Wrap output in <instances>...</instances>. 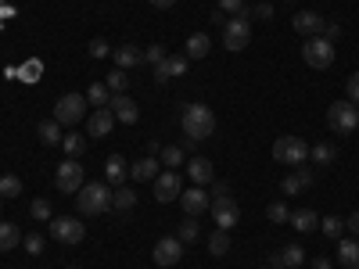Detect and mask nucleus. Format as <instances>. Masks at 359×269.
<instances>
[{
    "label": "nucleus",
    "mask_w": 359,
    "mask_h": 269,
    "mask_svg": "<svg viewBox=\"0 0 359 269\" xmlns=\"http://www.w3.org/2000/svg\"><path fill=\"white\" fill-rule=\"evenodd\" d=\"M180 126H184V137L191 140H205L216 133V115L208 104H187L184 115H180Z\"/></svg>",
    "instance_id": "f257e3e1"
},
{
    "label": "nucleus",
    "mask_w": 359,
    "mask_h": 269,
    "mask_svg": "<svg viewBox=\"0 0 359 269\" xmlns=\"http://www.w3.org/2000/svg\"><path fill=\"white\" fill-rule=\"evenodd\" d=\"M76 205L83 216H104L111 208V187L108 184H83L76 194Z\"/></svg>",
    "instance_id": "f03ea898"
},
{
    "label": "nucleus",
    "mask_w": 359,
    "mask_h": 269,
    "mask_svg": "<svg viewBox=\"0 0 359 269\" xmlns=\"http://www.w3.org/2000/svg\"><path fill=\"white\" fill-rule=\"evenodd\" d=\"M248 18H252L248 8H245L241 15L226 18V25H223V47H226V50L241 54V50L248 47V40H252V22H248Z\"/></svg>",
    "instance_id": "7ed1b4c3"
},
{
    "label": "nucleus",
    "mask_w": 359,
    "mask_h": 269,
    "mask_svg": "<svg viewBox=\"0 0 359 269\" xmlns=\"http://www.w3.org/2000/svg\"><path fill=\"white\" fill-rule=\"evenodd\" d=\"M327 126H331L334 133H352L359 126V108L345 97V101H334L331 108H327Z\"/></svg>",
    "instance_id": "20e7f679"
},
{
    "label": "nucleus",
    "mask_w": 359,
    "mask_h": 269,
    "mask_svg": "<svg viewBox=\"0 0 359 269\" xmlns=\"http://www.w3.org/2000/svg\"><path fill=\"white\" fill-rule=\"evenodd\" d=\"M273 158H277L280 165H306L309 144H306L302 137H280V140L273 144Z\"/></svg>",
    "instance_id": "39448f33"
},
{
    "label": "nucleus",
    "mask_w": 359,
    "mask_h": 269,
    "mask_svg": "<svg viewBox=\"0 0 359 269\" xmlns=\"http://www.w3.org/2000/svg\"><path fill=\"white\" fill-rule=\"evenodd\" d=\"M208 208H212V219L219 230H233L237 223H241V208H237V201L226 194H212V201H208Z\"/></svg>",
    "instance_id": "423d86ee"
},
{
    "label": "nucleus",
    "mask_w": 359,
    "mask_h": 269,
    "mask_svg": "<svg viewBox=\"0 0 359 269\" xmlns=\"http://www.w3.org/2000/svg\"><path fill=\"white\" fill-rule=\"evenodd\" d=\"M302 57L309 69H331L334 65V43L323 40V36H309L302 47Z\"/></svg>",
    "instance_id": "0eeeda50"
},
{
    "label": "nucleus",
    "mask_w": 359,
    "mask_h": 269,
    "mask_svg": "<svg viewBox=\"0 0 359 269\" xmlns=\"http://www.w3.org/2000/svg\"><path fill=\"white\" fill-rule=\"evenodd\" d=\"M83 115H86V97H83V94L57 97V104H54V123H57V126H76Z\"/></svg>",
    "instance_id": "6e6552de"
},
{
    "label": "nucleus",
    "mask_w": 359,
    "mask_h": 269,
    "mask_svg": "<svg viewBox=\"0 0 359 269\" xmlns=\"http://www.w3.org/2000/svg\"><path fill=\"white\" fill-rule=\"evenodd\" d=\"M47 230H50L54 241H62V244H79L83 237H86V226L76 216H57V219L47 223Z\"/></svg>",
    "instance_id": "1a4fd4ad"
},
{
    "label": "nucleus",
    "mask_w": 359,
    "mask_h": 269,
    "mask_svg": "<svg viewBox=\"0 0 359 269\" xmlns=\"http://www.w3.org/2000/svg\"><path fill=\"white\" fill-rule=\"evenodd\" d=\"M54 187L62 191V194H79V187H83V165H79V158H69V162L57 165Z\"/></svg>",
    "instance_id": "9d476101"
},
{
    "label": "nucleus",
    "mask_w": 359,
    "mask_h": 269,
    "mask_svg": "<svg viewBox=\"0 0 359 269\" xmlns=\"http://www.w3.org/2000/svg\"><path fill=\"white\" fill-rule=\"evenodd\" d=\"M180 194H184V179H180L176 169H165V172L155 176V198H158L162 205H165V201H176Z\"/></svg>",
    "instance_id": "9b49d317"
},
{
    "label": "nucleus",
    "mask_w": 359,
    "mask_h": 269,
    "mask_svg": "<svg viewBox=\"0 0 359 269\" xmlns=\"http://www.w3.org/2000/svg\"><path fill=\"white\" fill-rule=\"evenodd\" d=\"M151 258L162 269H172L180 258H184V241H180V237H162V241L155 244V251H151Z\"/></svg>",
    "instance_id": "f8f14e48"
},
{
    "label": "nucleus",
    "mask_w": 359,
    "mask_h": 269,
    "mask_svg": "<svg viewBox=\"0 0 359 269\" xmlns=\"http://www.w3.org/2000/svg\"><path fill=\"white\" fill-rule=\"evenodd\" d=\"M187 69H191V57L187 54H165V62L155 65V83L180 79V76H187Z\"/></svg>",
    "instance_id": "ddd939ff"
},
{
    "label": "nucleus",
    "mask_w": 359,
    "mask_h": 269,
    "mask_svg": "<svg viewBox=\"0 0 359 269\" xmlns=\"http://www.w3.org/2000/svg\"><path fill=\"white\" fill-rule=\"evenodd\" d=\"M208 201H212V198H208L205 187H184V194H180V208H184L187 216H194V219L201 212H208Z\"/></svg>",
    "instance_id": "4468645a"
},
{
    "label": "nucleus",
    "mask_w": 359,
    "mask_h": 269,
    "mask_svg": "<svg viewBox=\"0 0 359 269\" xmlns=\"http://www.w3.org/2000/svg\"><path fill=\"white\" fill-rule=\"evenodd\" d=\"M108 108H111V115H115V123H126V126H133L137 118H140L137 101H133V97H126V94H111Z\"/></svg>",
    "instance_id": "2eb2a0df"
},
{
    "label": "nucleus",
    "mask_w": 359,
    "mask_h": 269,
    "mask_svg": "<svg viewBox=\"0 0 359 269\" xmlns=\"http://www.w3.org/2000/svg\"><path fill=\"white\" fill-rule=\"evenodd\" d=\"M291 25H294V33H298V36H306V40L323 33V18H320L316 11H298V15L291 18Z\"/></svg>",
    "instance_id": "dca6fc26"
},
{
    "label": "nucleus",
    "mask_w": 359,
    "mask_h": 269,
    "mask_svg": "<svg viewBox=\"0 0 359 269\" xmlns=\"http://www.w3.org/2000/svg\"><path fill=\"white\" fill-rule=\"evenodd\" d=\"M111 126H115V115H111V108H94V115L86 118V130H90V137H108L111 133Z\"/></svg>",
    "instance_id": "f3484780"
},
{
    "label": "nucleus",
    "mask_w": 359,
    "mask_h": 269,
    "mask_svg": "<svg viewBox=\"0 0 359 269\" xmlns=\"http://www.w3.org/2000/svg\"><path fill=\"white\" fill-rule=\"evenodd\" d=\"M187 176H191L194 187H208L216 179V169H212V162H208V158H191L187 162Z\"/></svg>",
    "instance_id": "a211bd4d"
},
{
    "label": "nucleus",
    "mask_w": 359,
    "mask_h": 269,
    "mask_svg": "<svg viewBox=\"0 0 359 269\" xmlns=\"http://www.w3.org/2000/svg\"><path fill=\"white\" fill-rule=\"evenodd\" d=\"M111 57H115V69H123V72H130V69L144 65V50H140V47H133V43H123L118 50H111Z\"/></svg>",
    "instance_id": "6ab92c4d"
},
{
    "label": "nucleus",
    "mask_w": 359,
    "mask_h": 269,
    "mask_svg": "<svg viewBox=\"0 0 359 269\" xmlns=\"http://www.w3.org/2000/svg\"><path fill=\"white\" fill-rule=\"evenodd\" d=\"M158 158L155 155H147V158H140V162H133L130 165V176L133 179H140V184H155V176H158Z\"/></svg>",
    "instance_id": "aec40b11"
},
{
    "label": "nucleus",
    "mask_w": 359,
    "mask_h": 269,
    "mask_svg": "<svg viewBox=\"0 0 359 269\" xmlns=\"http://www.w3.org/2000/svg\"><path fill=\"white\" fill-rule=\"evenodd\" d=\"M338 262L345 269H359V237H341L338 241Z\"/></svg>",
    "instance_id": "412c9836"
},
{
    "label": "nucleus",
    "mask_w": 359,
    "mask_h": 269,
    "mask_svg": "<svg viewBox=\"0 0 359 269\" xmlns=\"http://www.w3.org/2000/svg\"><path fill=\"white\" fill-rule=\"evenodd\" d=\"M130 176V162L123 158V155H111L108 162H104V179L108 184H115V187H123V179Z\"/></svg>",
    "instance_id": "4be33fe9"
},
{
    "label": "nucleus",
    "mask_w": 359,
    "mask_h": 269,
    "mask_svg": "<svg viewBox=\"0 0 359 269\" xmlns=\"http://www.w3.org/2000/svg\"><path fill=\"white\" fill-rule=\"evenodd\" d=\"M298 233H313L316 226H320V216L313 212V208H298V212H291V219H287Z\"/></svg>",
    "instance_id": "5701e85b"
},
{
    "label": "nucleus",
    "mask_w": 359,
    "mask_h": 269,
    "mask_svg": "<svg viewBox=\"0 0 359 269\" xmlns=\"http://www.w3.org/2000/svg\"><path fill=\"white\" fill-rule=\"evenodd\" d=\"M208 50H212V36L208 33H194L187 40V57L191 62H201V57H208Z\"/></svg>",
    "instance_id": "b1692460"
},
{
    "label": "nucleus",
    "mask_w": 359,
    "mask_h": 269,
    "mask_svg": "<svg viewBox=\"0 0 359 269\" xmlns=\"http://www.w3.org/2000/svg\"><path fill=\"white\" fill-rule=\"evenodd\" d=\"M36 137H40V144H43V147H57L65 133H62V126H57L54 118H47V123H40V126H36Z\"/></svg>",
    "instance_id": "393cba45"
},
{
    "label": "nucleus",
    "mask_w": 359,
    "mask_h": 269,
    "mask_svg": "<svg viewBox=\"0 0 359 269\" xmlns=\"http://www.w3.org/2000/svg\"><path fill=\"white\" fill-rule=\"evenodd\" d=\"M22 244V230L15 223H0V251H15Z\"/></svg>",
    "instance_id": "a878e982"
},
{
    "label": "nucleus",
    "mask_w": 359,
    "mask_h": 269,
    "mask_svg": "<svg viewBox=\"0 0 359 269\" xmlns=\"http://www.w3.org/2000/svg\"><path fill=\"white\" fill-rule=\"evenodd\" d=\"M277 258H280V269H298L306 262V248H298V244H287L284 251H277Z\"/></svg>",
    "instance_id": "bb28decb"
},
{
    "label": "nucleus",
    "mask_w": 359,
    "mask_h": 269,
    "mask_svg": "<svg viewBox=\"0 0 359 269\" xmlns=\"http://www.w3.org/2000/svg\"><path fill=\"white\" fill-rule=\"evenodd\" d=\"M309 158H313V165H323V169H327V165H331V162L338 158V151H334L331 144H323V140H320V144H313V147H309Z\"/></svg>",
    "instance_id": "cd10ccee"
},
{
    "label": "nucleus",
    "mask_w": 359,
    "mask_h": 269,
    "mask_svg": "<svg viewBox=\"0 0 359 269\" xmlns=\"http://www.w3.org/2000/svg\"><path fill=\"white\" fill-rule=\"evenodd\" d=\"M226 251H230V230H216V233H208V255L223 258Z\"/></svg>",
    "instance_id": "c85d7f7f"
},
{
    "label": "nucleus",
    "mask_w": 359,
    "mask_h": 269,
    "mask_svg": "<svg viewBox=\"0 0 359 269\" xmlns=\"http://www.w3.org/2000/svg\"><path fill=\"white\" fill-rule=\"evenodd\" d=\"M133 205H137V191H130V187H115V191H111V208H118V212H130Z\"/></svg>",
    "instance_id": "c756f323"
},
{
    "label": "nucleus",
    "mask_w": 359,
    "mask_h": 269,
    "mask_svg": "<svg viewBox=\"0 0 359 269\" xmlns=\"http://www.w3.org/2000/svg\"><path fill=\"white\" fill-rule=\"evenodd\" d=\"M108 101H111V90H108L104 83H90V90H86V104L108 108Z\"/></svg>",
    "instance_id": "7c9ffc66"
},
{
    "label": "nucleus",
    "mask_w": 359,
    "mask_h": 269,
    "mask_svg": "<svg viewBox=\"0 0 359 269\" xmlns=\"http://www.w3.org/2000/svg\"><path fill=\"white\" fill-rule=\"evenodd\" d=\"M62 147H65V155H69V158H79V155L86 151V137H79V133H65V137H62Z\"/></svg>",
    "instance_id": "2f4dec72"
},
{
    "label": "nucleus",
    "mask_w": 359,
    "mask_h": 269,
    "mask_svg": "<svg viewBox=\"0 0 359 269\" xmlns=\"http://www.w3.org/2000/svg\"><path fill=\"white\" fill-rule=\"evenodd\" d=\"M158 155H162V165L176 169V165H184V155H187V151H184V147H180V144H169V147H162Z\"/></svg>",
    "instance_id": "473e14b6"
},
{
    "label": "nucleus",
    "mask_w": 359,
    "mask_h": 269,
    "mask_svg": "<svg viewBox=\"0 0 359 269\" xmlns=\"http://www.w3.org/2000/svg\"><path fill=\"white\" fill-rule=\"evenodd\" d=\"M176 237H180L184 244H194L198 237H201V230H198V219H194V216H187L184 223H180V233H176Z\"/></svg>",
    "instance_id": "72a5a7b5"
},
{
    "label": "nucleus",
    "mask_w": 359,
    "mask_h": 269,
    "mask_svg": "<svg viewBox=\"0 0 359 269\" xmlns=\"http://www.w3.org/2000/svg\"><path fill=\"white\" fill-rule=\"evenodd\" d=\"M18 194H22V179L15 172L0 176V198H18Z\"/></svg>",
    "instance_id": "f704fd0d"
},
{
    "label": "nucleus",
    "mask_w": 359,
    "mask_h": 269,
    "mask_svg": "<svg viewBox=\"0 0 359 269\" xmlns=\"http://www.w3.org/2000/svg\"><path fill=\"white\" fill-rule=\"evenodd\" d=\"M104 86L111 90V94H126L130 79H126V72H123V69H115V72H108V76H104Z\"/></svg>",
    "instance_id": "c9c22d12"
},
{
    "label": "nucleus",
    "mask_w": 359,
    "mask_h": 269,
    "mask_svg": "<svg viewBox=\"0 0 359 269\" xmlns=\"http://www.w3.org/2000/svg\"><path fill=\"white\" fill-rule=\"evenodd\" d=\"M29 216H33L36 223H50V219H54V212H50V201L36 198L33 205H29Z\"/></svg>",
    "instance_id": "e433bc0d"
},
{
    "label": "nucleus",
    "mask_w": 359,
    "mask_h": 269,
    "mask_svg": "<svg viewBox=\"0 0 359 269\" xmlns=\"http://www.w3.org/2000/svg\"><path fill=\"white\" fill-rule=\"evenodd\" d=\"M320 230H323L327 237H334V241H341V233H345V219L327 216V219H320Z\"/></svg>",
    "instance_id": "4c0bfd02"
},
{
    "label": "nucleus",
    "mask_w": 359,
    "mask_h": 269,
    "mask_svg": "<svg viewBox=\"0 0 359 269\" xmlns=\"http://www.w3.org/2000/svg\"><path fill=\"white\" fill-rule=\"evenodd\" d=\"M266 219L269 223H287L291 219V208L284 201H273V205H266Z\"/></svg>",
    "instance_id": "58836bf2"
},
{
    "label": "nucleus",
    "mask_w": 359,
    "mask_h": 269,
    "mask_svg": "<svg viewBox=\"0 0 359 269\" xmlns=\"http://www.w3.org/2000/svg\"><path fill=\"white\" fill-rule=\"evenodd\" d=\"M40 72H43V65L36 62V57H29V62L18 69V76H22L25 83H36V79H40Z\"/></svg>",
    "instance_id": "ea45409f"
},
{
    "label": "nucleus",
    "mask_w": 359,
    "mask_h": 269,
    "mask_svg": "<svg viewBox=\"0 0 359 269\" xmlns=\"http://www.w3.org/2000/svg\"><path fill=\"white\" fill-rule=\"evenodd\" d=\"M22 244H25L29 255H43V237H40V233H25V237H22Z\"/></svg>",
    "instance_id": "a19ab883"
},
{
    "label": "nucleus",
    "mask_w": 359,
    "mask_h": 269,
    "mask_svg": "<svg viewBox=\"0 0 359 269\" xmlns=\"http://www.w3.org/2000/svg\"><path fill=\"white\" fill-rule=\"evenodd\" d=\"M162 62H165V47L155 43V47H147V50H144V65H162Z\"/></svg>",
    "instance_id": "79ce46f5"
},
{
    "label": "nucleus",
    "mask_w": 359,
    "mask_h": 269,
    "mask_svg": "<svg viewBox=\"0 0 359 269\" xmlns=\"http://www.w3.org/2000/svg\"><path fill=\"white\" fill-rule=\"evenodd\" d=\"M280 191H284V194H302L306 187H302V179H298V176L291 172V176H284V184H280Z\"/></svg>",
    "instance_id": "37998d69"
},
{
    "label": "nucleus",
    "mask_w": 359,
    "mask_h": 269,
    "mask_svg": "<svg viewBox=\"0 0 359 269\" xmlns=\"http://www.w3.org/2000/svg\"><path fill=\"white\" fill-rule=\"evenodd\" d=\"M345 94H348V101H352V104H359V72H352V76H348Z\"/></svg>",
    "instance_id": "c03bdc74"
},
{
    "label": "nucleus",
    "mask_w": 359,
    "mask_h": 269,
    "mask_svg": "<svg viewBox=\"0 0 359 269\" xmlns=\"http://www.w3.org/2000/svg\"><path fill=\"white\" fill-rule=\"evenodd\" d=\"M294 176L302 179V187H313V184H316V172H313L309 165H294Z\"/></svg>",
    "instance_id": "a18cd8bd"
},
{
    "label": "nucleus",
    "mask_w": 359,
    "mask_h": 269,
    "mask_svg": "<svg viewBox=\"0 0 359 269\" xmlns=\"http://www.w3.org/2000/svg\"><path fill=\"white\" fill-rule=\"evenodd\" d=\"M248 15H255V18H266V22H269V18H273V4H269V0H262V4H255Z\"/></svg>",
    "instance_id": "49530a36"
},
{
    "label": "nucleus",
    "mask_w": 359,
    "mask_h": 269,
    "mask_svg": "<svg viewBox=\"0 0 359 269\" xmlns=\"http://www.w3.org/2000/svg\"><path fill=\"white\" fill-rule=\"evenodd\" d=\"M320 36H323V40H331V43H334V40L341 36V25H338V22H323V33H320Z\"/></svg>",
    "instance_id": "de8ad7c7"
},
{
    "label": "nucleus",
    "mask_w": 359,
    "mask_h": 269,
    "mask_svg": "<svg viewBox=\"0 0 359 269\" xmlns=\"http://www.w3.org/2000/svg\"><path fill=\"white\" fill-rule=\"evenodd\" d=\"M219 11H230V15H241V11H245V0H219Z\"/></svg>",
    "instance_id": "09e8293b"
},
{
    "label": "nucleus",
    "mask_w": 359,
    "mask_h": 269,
    "mask_svg": "<svg viewBox=\"0 0 359 269\" xmlns=\"http://www.w3.org/2000/svg\"><path fill=\"white\" fill-rule=\"evenodd\" d=\"M90 54H94V57H108V54H111V47H108L104 40H90Z\"/></svg>",
    "instance_id": "8fccbe9b"
},
{
    "label": "nucleus",
    "mask_w": 359,
    "mask_h": 269,
    "mask_svg": "<svg viewBox=\"0 0 359 269\" xmlns=\"http://www.w3.org/2000/svg\"><path fill=\"white\" fill-rule=\"evenodd\" d=\"M176 4V0H151V8H158V11H169Z\"/></svg>",
    "instance_id": "3c124183"
},
{
    "label": "nucleus",
    "mask_w": 359,
    "mask_h": 269,
    "mask_svg": "<svg viewBox=\"0 0 359 269\" xmlns=\"http://www.w3.org/2000/svg\"><path fill=\"white\" fill-rule=\"evenodd\" d=\"M313 269H331V258H323V255L313 258Z\"/></svg>",
    "instance_id": "603ef678"
},
{
    "label": "nucleus",
    "mask_w": 359,
    "mask_h": 269,
    "mask_svg": "<svg viewBox=\"0 0 359 269\" xmlns=\"http://www.w3.org/2000/svg\"><path fill=\"white\" fill-rule=\"evenodd\" d=\"M345 226H348V230H352V233H359V212H352V219H348V223H345Z\"/></svg>",
    "instance_id": "864d4df0"
},
{
    "label": "nucleus",
    "mask_w": 359,
    "mask_h": 269,
    "mask_svg": "<svg viewBox=\"0 0 359 269\" xmlns=\"http://www.w3.org/2000/svg\"><path fill=\"white\" fill-rule=\"evenodd\" d=\"M212 25H226V15L223 11H212Z\"/></svg>",
    "instance_id": "5fc2aeb1"
},
{
    "label": "nucleus",
    "mask_w": 359,
    "mask_h": 269,
    "mask_svg": "<svg viewBox=\"0 0 359 269\" xmlns=\"http://www.w3.org/2000/svg\"><path fill=\"white\" fill-rule=\"evenodd\" d=\"M0 201H4V198H0Z\"/></svg>",
    "instance_id": "6e6d98bb"
}]
</instances>
